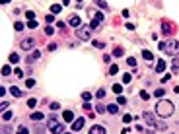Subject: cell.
I'll list each match as a JSON object with an SVG mask.
<instances>
[{"instance_id": "obj_33", "label": "cell", "mask_w": 179, "mask_h": 134, "mask_svg": "<svg viewBox=\"0 0 179 134\" xmlns=\"http://www.w3.org/2000/svg\"><path fill=\"white\" fill-rule=\"evenodd\" d=\"M131 80H133V76H131V74H125V76H123V84H129Z\"/></svg>"}, {"instance_id": "obj_22", "label": "cell", "mask_w": 179, "mask_h": 134, "mask_svg": "<svg viewBox=\"0 0 179 134\" xmlns=\"http://www.w3.org/2000/svg\"><path fill=\"white\" fill-rule=\"evenodd\" d=\"M60 10H62V8H60V4H53V6H51V12H53V14H58Z\"/></svg>"}, {"instance_id": "obj_45", "label": "cell", "mask_w": 179, "mask_h": 134, "mask_svg": "<svg viewBox=\"0 0 179 134\" xmlns=\"http://www.w3.org/2000/svg\"><path fill=\"white\" fill-rule=\"evenodd\" d=\"M140 97H142V99H148V97H150V93H148V91H140Z\"/></svg>"}, {"instance_id": "obj_28", "label": "cell", "mask_w": 179, "mask_h": 134, "mask_svg": "<svg viewBox=\"0 0 179 134\" xmlns=\"http://www.w3.org/2000/svg\"><path fill=\"white\" fill-rule=\"evenodd\" d=\"M53 33H55V29H53L51 25H47V27H45V35H53Z\"/></svg>"}, {"instance_id": "obj_15", "label": "cell", "mask_w": 179, "mask_h": 134, "mask_svg": "<svg viewBox=\"0 0 179 134\" xmlns=\"http://www.w3.org/2000/svg\"><path fill=\"white\" fill-rule=\"evenodd\" d=\"M39 58H41V53H39V51H33L31 56H29V62H35V60H39Z\"/></svg>"}, {"instance_id": "obj_20", "label": "cell", "mask_w": 179, "mask_h": 134, "mask_svg": "<svg viewBox=\"0 0 179 134\" xmlns=\"http://www.w3.org/2000/svg\"><path fill=\"white\" fill-rule=\"evenodd\" d=\"M123 49H121V47H115V51H113V56H123Z\"/></svg>"}, {"instance_id": "obj_40", "label": "cell", "mask_w": 179, "mask_h": 134, "mask_svg": "<svg viewBox=\"0 0 179 134\" xmlns=\"http://www.w3.org/2000/svg\"><path fill=\"white\" fill-rule=\"evenodd\" d=\"M95 109H97V113H105V111H107V107H103L101 103H99V105H97V107H95Z\"/></svg>"}, {"instance_id": "obj_14", "label": "cell", "mask_w": 179, "mask_h": 134, "mask_svg": "<svg viewBox=\"0 0 179 134\" xmlns=\"http://www.w3.org/2000/svg\"><path fill=\"white\" fill-rule=\"evenodd\" d=\"M10 91H12V95H14V97H22V93H23L22 89H20V88H16V86H12Z\"/></svg>"}, {"instance_id": "obj_11", "label": "cell", "mask_w": 179, "mask_h": 134, "mask_svg": "<svg viewBox=\"0 0 179 134\" xmlns=\"http://www.w3.org/2000/svg\"><path fill=\"white\" fill-rule=\"evenodd\" d=\"M82 126H84V119H76V121L72 123V130H74V132H78Z\"/></svg>"}, {"instance_id": "obj_46", "label": "cell", "mask_w": 179, "mask_h": 134, "mask_svg": "<svg viewBox=\"0 0 179 134\" xmlns=\"http://www.w3.org/2000/svg\"><path fill=\"white\" fill-rule=\"evenodd\" d=\"M22 29H23V23L18 22V23H16V31H22Z\"/></svg>"}, {"instance_id": "obj_12", "label": "cell", "mask_w": 179, "mask_h": 134, "mask_svg": "<svg viewBox=\"0 0 179 134\" xmlns=\"http://www.w3.org/2000/svg\"><path fill=\"white\" fill-rule=\"evenodd\" d=\"M107 111L111 113V115H117V113H119V105H117V103H111V105H107Z\"/></svg>"}, {"instance_id": "obj_42", "label": "cell", "mask_w": 179, "mask_h": 134, "mask_svg": "<svg viewBox=\"0 0 179 134\" xmlns=\"http://www.w3.org/2000/svg\"><path fill=\"white\" fill-rule=\"evenodd\" d=\"M164 93H166V91H164V89L160 88V89H156V93H154V95H156V97H162V95H164Z\"/></svg>"}, {"instance_id": "obj_29", "label": "cell", "mask_w": 179, "mask_h": 134, "mask_svg": "<svg viewBox=\"0 0 179 134\" xmlns=\"http://www.w3.org/2000/svg\"><path fill=\"white\" fill-rule=\"evenodd\" d=\"M49 107H51V111H58L60 109V103H51Z\"/></svg>"}, {"instance_id": "obj_2", "label": "cell", "mask_w": 179, "mask_h": 134, "mask_svg": "<svg viewBox=\"0 0 179 134\" xmlns=\"http://www.w3.org/2000/svg\"><path fill=\"white\" fill-rule=\"evenodd\" d=\"M158 47H160L162 51H166L169 56H173V58L179 55V41H173V39H169V41H166V43H160Z\"/></svg>"}, {"instance_id": "obj_30", "label": "cell", "mask_w": 179, "mask_h": 134, "mask_svg": "<svg viewBox=\"0 0 179 134\" xmlns=\"http://www.w3.org/2000/svg\"><path fill=\"white\" fill-rule=\"evenodd\" d=\"M162 29H164V33H171V27H169V23H164V25H162Z\"/></svg>"}, {"instance_id": "obj_16", "label": "cell", "mask_w": 179, "mask_h": 134, "mask_svg": "<svg viewBox=\"0 0 179 134\" xmlns=\"http://www.w3.org/2000/svg\"><path fill=\"white\" fill-rule=\"evenodd\" d=\"M142 56H144L146 62H152V60H154V55H152L150 51H144V53H142Z\"/></svg>"}, {"instance_id": "obj_8", "label": "cell", "mask_w": 179, "mask_h": 134, "mask_svg": "<svg viewBox=\"0 0 179 134\" xmlns=\"http://www.w3.org/2000/svg\"><path fill=\"white\" fill-rule=\"evenodd\" d=\"M80 23H82L80 16H70V27H76V29H80Z\"/></svg>"}, {"instance_id": "obj_52", "label": "cell", "mask_w": 179, "mask_h": 134, "mask_svg": "<svg viewBox=\"0 0 179 134\" xmlns=\"http://www.w3.org/2000/svg\"><path fill=\"white\" fill-rule=\"evenodd\" d=\"M64 134H70V132H64Z\"/></svg>"}, {"instance_id": "obj_34", "label": "cell", "mask_w": 179, "mask_h": 134, "mask_svg": "<svg viewBox=\"0 0 179 134\" xmlns=\"http://www.w3.org/2000/svg\"><path fill=\"white\" fill-rule=\"evenodd\" d=\"M35 105H37V99H27V107H31V109H33Z\"/></svg>"}, {"instance_id": "obj_43", "label": "cell", "mask_w": 179, "mask_h": 134, "mask_svg": "<svg viewBox=\"0 0 179 134\" xmlns=\"http://www.w3.org/2000/svg\"><path fill=\"white\" fill-rule=\"evenodd\" d=\"M2 134H12V128L10 126H4V128H2Z\"/></svg>"}, {"instance_id": "obj_39", "label": "cell", "mask_w": 179, "mask_h": 134, "mask_svg": "<svg viewBox=\"0 0 179 134\" xmlns=\"http://www.w3.org/2000/svg\"><path fill=\"white\" fill-rule=\"evenodd\" d=\"M127 103V99H125L123 95H119V99H117V105H125Z\"/></svg>"}, {"instance_id": "obj_6", "label": "cell", "mask_w": 179, "mask_h": 134, "mask_svg": "<svg viewBox=\"0 0 179 134\" xmlns=\"http://www.w3.org/2000/svg\"><path fill=\"white\" fill-rule=\"evenodd\" d=\"M76 37L82 41H90V29H76Z\"/></svg>"}, {"instance_id": "obj_44", "label": "cell", "mask_w": 179, "mask_h": 134, "mask_svg": "<svg viewBox=\"0 0 179 134\" xmlns=\"http://www.w3.org/2000/svg\"><path fill=\"white\" fill-rule=\"evenodd\" d=\"M123 121H125V123H131V121H133V115H125Z\"/></svg>"}, {"instance_id": "obj_31", "label": "cell", "mask_w": 179, "mask_h": 134, "mask_svg": "<svg viewBox=\"0 0 179 134\" xmlns=\"http://www.w3.org/2000/svg\"><path fill=\"white\" fill-rule=\"evenodd\" d=\"M82 99H84V101H90V99H91V93L84 91V93H82Z\"/></svg>"}, {"instance_id": "obj_26", "label": "cell", "mask_w": 179, "mask_h": 134, "mask_svg": "<svg viewBox=\"0 0 179 134\" xmlns=\"http://www.w3.org/2000/svg\"><path fill=\"white\" fill-rule=\"evenodd\" d=\"M18 60H20V56L16 55V53H12V55H10V62H14V64H16Z\"/></svg>"}, {"instance_id": "obj_17", "label": "cell", "mask_w": 179, "mask_h": 134, "mask_svg": "<svg viewBox=\"0 0 179 134\" xmlns=\"http://www.w3.org/2000/svg\"><path fill=\"white\" fill-rule=\"evenodd\" d=\"M166 70V60H158V66H156V72H164Z\"/></svg>"}, {"instance_id": "obj_4", "label": "cell", "mask_w": 179, "mask_h": 134, "mask_svg": "<svg viewBox=\"0 0 179 134\" xmlns=\"http://www.w3.org/2000/svg\"><path fill=\"white\" fill-rule=\"evenodd\" d=\"M35 45H37V39H33V37H25L22 43H20V47H22L23 51H31V49H35Z\"/></svg>"}, {"instance_id": "obj_9", "label": "cell", "mask_w": 179, "mask_h": 134, "mask_svg": "<svg viewBox=\"0 0 179 134\" xmlns=\"http://www.w3.org/2000/svg\"><path fill=\"white\" fill-rule=\"evenodd\" d=\"M62 121H66V123H74L76 119H74V113L72 111H64L62 113Z\"/></svg>"}, {"instance_id": "obj_38", "label": "cell", "mask_w": 179, "mask_h": 134, "mask_svg": "<svg viewBox=\"0 0 179 134\" xmlns=\"http://www.w3.org/2000/svg\"><path fill=\"white\" fill-rule=\"evenodd\" d=\"M156 128L158 130H166V123H156Z\"/></svg>"}, {"instance_id": "obj_19", "label": "cell", "mask_w": 179, "mask_h": 134, "mask_svg": "<svg viewBox=\"0 0 179 134\" xmlns=\"http://www.w3.org/2000/svg\"><path fill=\"white\" fill-rule=\"evenodd\" d=\"M12 74V68L6 64V66H2V76H10Z\"/></svg>"}, {"instance_id": "obj_13", "label": "cell", "mask_w": 179, "mask_h": 134, "mask_svg": "<svg viewBox=\"0 0 179 134\" xmlns=\"http://www.w3.org/2000/svg\"><path fill=\"white\" fill-rule=\"evenodd\" d=\"M31 121H35V123H39V121H43V113H31V117H29Z\"/></svg>"}, {"instance_id": "obj_24", "label": "cell", "mask_w": 179, "mask_h": 134, "mask_svg": "<svg viewBox=\"0 0 179 134\" xmlns=\"http://www.w3.org/2000/svg\"><path fill=\"white\" fill-rule=\"evenodd\" d=\"M18 134H29V130L22 124V126H18Z\"/></svg>"}, {"instance_id": "obj_7", "label": "cell", "mask_w": 179, "mask_h": 134, "mask_svg": "<svg viewBox=\"0 0 179 134\" xmlns=\"http://www.w3.org/2000/svg\"><path fill=\"white\" fill-rule=\"evenodd\" d=\"M142 117H144V119H146V123L150 124V126H154V124H156V119H154V115H152V113H150V111L142 113Z\"/></svg>"}, {"instance_id": "obj_49", "label": "cell", "mask_w": 179, "mask_h": 134, "mask_svg": "<svg viewBox=\"0 0 179 134\" xmlns=\"http://www.w3.org/2000/svg\"><path fill=\"white\" fill-rule=\"evenodd\" d=\"M103 62H111V55H105V56H103Z\"/></svg>"}, {"instance_id": "obj_32", "label": "cell", "mask_w": 179, "mask_h": 134, "mask_svg": "<svg viewBox=\"0 0 179 134\" xmlns=\"http://www.w3.org/2000/svg\"><path fill=\"white\" fill-rule=\"evenodd\" d=\"M117 72H119V66H117V64H113V66L109 68V74H117Z\"/></svg>"}, {"instance_id": "obj_27", "label": "cell", "mask_w": 179, "mask_h": 134, "mask_svg": "<svg viewBox=\"0 0 179 134\" xmlns=\"http://www.w3.org/2000/svg\"><path fill=\"white\" fill-rule=\"evenodd\" d=\"M171 66H173V70H179V58H177V56L173 58V62H171Z\"/></svg>"}, {"instance_id": "obj_37", "label": "cell", "mask_w": 179, "mask_h": 134, "mask_svg": "<svg viewBox=\"0 0 179 134\" xmlns=\"http://www.w3.org/2000/svg\"><path fill=\"white\" fill-rule=\"evenodd\" d=\"M93 47H97V49H103V47H105V43H103V41H93Z\"/></svg>"}, {"instance_id": "obj_18", "label": "cell", "mask_w": 179, "mask_h": 134, "mask_svg": "<svg viewBox=\"0 0 179 134\" xmlns=\"http://www.w3.org/2000/svg\"><path fill=\"white\" fill-rule=\"evenodd\" d=\"M113 93L121 95V93H123V86H121V84H115V86H113Z\"/></svg>"}, {"instance_id": "obj_51", "label": "cell", "mask_w": 179, "mask_h": 134, "mask_svg": "<svg viewBox=\"0 0 179 134\" xmlns=\"http://www.w3.org/2000/svg\"><path fill=\"white\" fill-rule=\"evenodd\" d=\"M97 6H99V8H107V2H101V0H99V2H97Z\"/></svg>"}, {"instance_id": "obj_25", "label": "cell", "mask_w": 179, "mask_h": 134, "mask_svg": "<svg viewBox=\"0 0 179 134\" xmlns=\"http://www.w3.org/2000/svg\"><path fill=\"white\" fill-rule=\"evenodd\" d=\"M127 62H129V66H131V68L136 66V58H133V56H131V58H127Z\"/></svg>"}, {"instance_id": "obj_3", "label": "cell", "mask_w": 179, "mask_h": 134, "mask_svg": "<svg viewBox=\"0 0 179 134\" xmlns=\"http://www.w3.org/2000/svg\"><path fill=\"white\" fill-rule=\"evenodd\" d=\"M49 130L53 134H64V126L58 123L56 119H51V121H49Z\"/></svg>"}, {"instance_id": "obj_50", "label": "cell", "mask_w": 179, "mask_h": 134, "mask_svg": "<svg viewBox=\"0 0 179 134\" xmlns=\"http://www.w3.org/2000/svg\"><path fill=\"white\" fill-rule=\"evenodd\" d=\"M154 130H156L154 126H148V128H146V132H148V134H154Z\"/></svg>"}, {"instance_id": "obj_21", "label": "cell", "mask_w": 179, "mask_h": 134, "mask_svg": "<svg viewBox=\"0 0 179 134\" xmlns=\"http://www.w3.org/2000/svg\"><path fill=\"white\" fill-rule=\"evenodd\" d=\"M12 117H14V115H12V111H4V115H2V119H4V121H6V123H8V121H10Z\"/></svg>"}, {"instance_id": "obj_5", "label": "cell", "mask_w": 179, "mask_h": 134, "mask_svg": "<svg viewBox=\"0 0 179 134\" xmlns=\"http://www.w3.org/2000/svg\"><path fill=\"white\" fill-rule=\"evenodd\" d=\"M101 22H103V14H95V16H93V20H91V25H90V27H91V29H97V27H99L101 25Z\"/></svg>"}, {"instance_id": "obj_23", "label": "cell", "mask_w": 179, "mask_h": 134, "mask_svg": "<svg viewBox=\"0 0 179 134\" xmlns=\"http://www.w3.org/2000/svg\"><path fill=\"white\" fill-rule=\"evenodd\" d=\"M25 88H29V89L35 88V80H33V78H29L27 82H25Z\"/></svg>"}, {"instance_id": "obj_1", "label": "cell", "mask_w": 179, "mask_h": 134, "mask_svg": "<svg viewBox=\"0 0 179 134\" xmlns=\"http://www.w3.org/2000/svg\"><path fill=\"white\" fill-rule=\"evenodd\" d=\"M173 111H175V107H173V103L168 99H162L156 103V113L162 117V119H168V117H171L173 115Z\"/></svg>"}, {"instance_id": "obj_10", "label": "cell", "mask_w": 179, "mask_h": 134, "mask_svg": "<svg viewBox=\"0 0 179 134\" xmlns=\"http://www.w3.org/2000/svg\"><path fill=\"white\" fill-rule=\"evenodd\" d=\"M90 134H105V128L99 126V124H93V126L90 128Z\"/></svg>"}, {"instance_id": "obj_36", "label": "cell", "mask_w": 179, "mask_h": 134, "mask_svg": "<svg viewBox=\"0 0 179 134\" xmlns=\"http://www.w3.org/2000/svg\"><path fill=\"white\" fill-rule=\"evenodd\" d=\"M37 25H39V23L35 22V20H33V22H27V27H29V29H35Z\"/></svg>"}, {"instance_id": "obj_48", "label": "cell", "mask_w": 179, "mask_h": 134, "mask_svg": "<svg viewBox=\"0 0 179 134\" xmlns=\"http://www.w3.org/2000/svg\"><path fill=\"white\" fill-rule=\"evenodd\" d=\"M53 20H55L53 16H47V18H45V22H47V23H53Z\"/></svg>"}, {"instance_id": "obj_41", "label": "cell", "mask_w": 179, "mask_h": 134, "mask_svg": "<svg viewBox=\"0 0 179 134\" xmlns=\"http://www.w3.org/2000/svg\"><path fill=\"white\" fill-rule=\"evenodd\" d=\"M95 95H97V97H99V99H103V97H105V89H99V91H97V93H95Z\"/></svg>"}, {"instance_id": "obj_35", "label": "cell", "mask_w": 179, "mask_h": 134, "mask_svg": "<svg viewBox=\"0 0 179 134\" xmlns=\"http://www.w3.org/2000/svg\"><path fill=\"white\" fill-rule=\"evenodd\" d=\"M25 18H27V20H29V22H33L35 14H33V12H25Z\"/></svg>"}, {"instance_id": "obj_47", "label": "cell", "mask_w": 179, "mask_h": 134, "mask_svg": "<svg viewBox=\"0 0 179 134\" xmlns=\"http://www.w3.org/2000/svg\"><path fill=\"white\" fill-rule=\"evenodd\" d=\"M14 72H16V76H18V78H23V72L20 70V68H18V70H14Z\"/></svg>"}]
</instances>
